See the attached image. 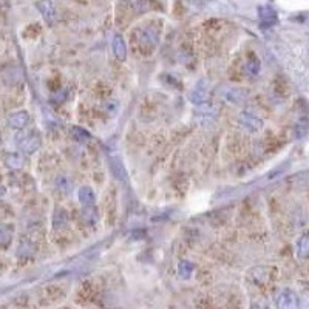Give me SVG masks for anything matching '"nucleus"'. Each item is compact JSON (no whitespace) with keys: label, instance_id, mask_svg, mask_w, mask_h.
Wrapping results in <instances>:
<instances>
[{"label":"nucleus","instance_id":"obj_1","mask_svg":"<svg viewBox=\"0 0 309 309\" xmlns=\"http://www.w3.org/2000/svg\"><path fill=\"white\" fill-rule=\"evenodd\" d=\"M16 142H17V147L24 153L31 155L40 147V142H42V139H40V136L36 132H28V133H20L16 138Z\"/></svg>","mask_w":309,"mask_h":309},{"label":"nucleus","instance_id":"obj_2","mask_svg":"<svg viewBox=\"0 0 309 309\" xmlns=\"http://www.w3.org/2000/svg\"><path fill=\"white\" fill-rule=\"evenodd\" d=\"M139 40L144 48H147L149 51L155 50L159 44V28L153 24L144 27L139 33Z\"/></svg>","mask_w":309,"mask_h":309},{"label":"nucleus","instance_id":"obj_3","mask_svg":"<svg viewBox=\"0 0 309 309\" xmlns=\"http://www.w3.org/2000/svg\"><path fill=\"white\" fill-rule=\"evenodd\" d=\"M278 309H300V300L297 294L291 289H283L277 295Z\"/></svg>","mask_w":309,"mask_h":309},{"label":"nucleus","instance_id":"obj_4","mask_svg":"<svg viewBox=\"0 0 309 309\" xmlns=\"http://www.w3.org/2000/svg\"><path fill=\"white\" fill-rule=\"evenodd\" d=\"M240 124L241 126L247 130V132H251V133H257L263 129V122L261 119L254 115L252 112H241L240 113Z\"/></svg>","mask_w":309,"mask_h":309},{"label":"nucleus","instance_id":"obj_5","mask_svg":"<svg viewBox=\"0 0 309 309\" xmlns=\"http://www.w3.org/2000/svg\"><path fill=\"white\" fill-rule=\"evenodd\" d=\"M39 13L42 14V17L45 19L47 24H54L56 20V10H54V5L51 0H39L36 4Z\"/></svg>","mask_w":309,"mask_h":309},{"label":"nucleus","instance_id":"obj_6","mask_svg":"<svg viewBox=\"0 0 309 309\" xmlns=\"http://www.w3.org/2000/svg\"><path fill=\"white\" fill-rule=\"evenodd\" d=\"M258 19L263 27H271L277 22V13L272 7L261 5L258 7Z\"/></svg>","mask_w":309,"mask_h":309},{"label":"nucleus","instance_id":"obj_7","mask_svg":"<svg viewBox=\"0 0 309 309\" xmlns=\"http://www.w3.org/2000/svg\"><path fill=\"white\" fill-rule=\"evenodd\" d=\"M10 126L16 130H24L30 124V115L27 112H16L8 118Z\"/></svg>","mask_w":309,"mask_h":309},{"label":"nucleus","instance_id":"obj_8","mask_svg":"<svg viewBox=\"0 0 309 309\" xmlns=\"http://www.w3.org/2000/svg\"><path fill=\"white\" fill-rule=\"evenodd\" d=\"M190 100L193 102L195 106H199V104H204L205 99H208V85H205V82L201 80L198 84L193 87V90L190 91Z\"/></svg>","mask_w":309,"mask_h":309},{"label":"nucleus","instance_id":"obj_9","mask_svg":"<svg viewBox=\"0 0 309 309\" xmlns=\"http://www.w3.org/2000/svg\"><path fill=\"white\" fill-rule=\"evenodd\" d=\"M77 198L84 208H93L94 205V192L91 187H88V185H82L77 190Z\"/></svg>","mask_w":309,"mask_h":309},{"label":"nucleus","instance_id":"obj_10","mask_svg":"<svg viewBox=\"0 0 309 309\" xmlns=\"http://www.w3.org/2000/svg\"><path fill=\"white\" fill-rule=\"evenodd\" d=\"M113 53L118 60H126L127 59V44L121 34H116L113 37Z\"/></svg>","mask_w":309,"mask_h":309},{"label":"nucleus","instance_id":"obj_11","mask_svg":"<svg viewBox=\"0 0 309 309\" xmlns=\"http://www.w3.org/2000/svg\"><path fill=\"white\" fill-rule=\"evenodd\" d=\"M221 97L224 99V100H228L229 104H240V102L243 100V97H244V94H243V91L241 90H238V88H231V87H224L223 90H221Z\"/></svg>","mask_w":309,"mask_h":309},{"label":"nucleus","instance_id":"obj_12","mask_svg":"<svg viewBox=\"0 0 309 309\" xmlns=\"http://www.w3.org/2000/svg\"><path fill=\"white\" fill-rule=\"evenodd\" d=\"M67 223H68V215H67L65 209L57 208V209L54 211V215H53V228H54L56 231H59V229H62V228H65Z\"/></svg>","mask_w":309,"mask_h":309},{"label":"nucleus","instance_id":"obj_13","mask_svg":"<svg viewBox=\"0 0 309 309\" xmlns=\"http://www.w3.org/2000/svg\"><path fill=\"white\" fill-rule=\"evenodd\" d=\"M260 70H261V62H260L258 57L252 56V57L247 59L246 65H244V71H246L247 76H252V77H254V76H257V74L260 73Z\"/></svg>","mask_w":309,"mask_h":309},{"label":"nucleus","instance_id":"obj_14","mask_svg":"<svg viewBox=\"0 0 309 309\" xmlns=\"http://www.w3.org/2000/svg\"><path fill=\"white\" fill-rule=\"evenodd\" d=\"M34 252H36V244L31 243V241H28V240H24L22 243H20L19 249H17V255H19L20 258L31 257V255H34Z\"/></svg>","mask_w":309,"mask_h":309},{"label":"nucleus","instance_id":"obj_15","mask_svg":"<svg viewBox=\"0 0 309 309\" xmlns=\"http://www.w3.org/2000/svg\"><path fill=\"white\" fill-rule=\"evenodd\" d=\"M193 269H195V266H193V263H190L189 260H181L179 264H178V274H179V277L184 278V280L190 278Z\"/></svg>","mask_w":309,"mask_h":309},{"label":"nucleus","instance_id":"obj_16","mask_svg":"<svg viewBox=\"0 0 309 309\" xmlns=\"http://www.w3.org/2000/svg\"><path fill=\"white\" fill-rule=\"evenodd\" d=\"M295 249H297V255L300 258H306L307 257V254H309V237L307 235H301L297 240Z\"/></svg>","mask_w":309,"mask_h":309},{"label":"nucleus","instance_id":"obj_17","mask_svg":"<svg viewBox=\"0 0 309 309\" xmlns=\"http://www.w3.org/2000/svg\"><path fill=\"white\" fill-rule=\"evenodd\" d=\"M54 184H56L57 190L62 192V193H68V192L71 190V181H70L67 176H64V175H59V176L56 178Z\"/></svg>","mask_w":309,"mask_h":309},{"label":"nucleus","instance_id":"obj_18","mask_svg":"<svg viewBox=\"0 0 309 309\" xmlns=\"http://www.w3.org/2000/svg\"><path fill=\"white\" fill-rule=\"evenodd\" d=\"M5 162H7V166L10 167V169H22V166H24V158L22 156H19V155H16V153H13V155H7V158H5Z\"/></svg>","mask_w":309,"mask_h":309},{"label":"nucleus","instance_id":"obj_19","mask_svg":"<svg viewBox=\"0 0 309 309\" xmlns=\"http://www.w3.org/2000/svg\"><path fill=\"white\" fill-rule=\"evenodd\" d=\"M71 135H73V138H74L76 141H79V142H87V141L91 139V135H90L87 130L80 129V127H73V129H71Z\"/></svg>","mask_w":309,"mask_h":309},{"label":"nucleus","instance_id":"obj_20","mask_svg":"<svg viewBox=\"0 0 309 309\" xmlns=\"http://www.w3.org/2000/svg\"><path fill=\"white\" fill-rule=\"evenodd\" d=\"M11 229L8 226H0V246H8L11 241Z\"/></svg>","mask_w":309,"mask_h":309},{"label":"nucleus","instance_id":"obj_21","mask_svg":"<svg viewBox=\"0 0 309 309\" xmlns=\"http://www.w3.org/2000/svg\"><path fill=\"white\" fill-rule=\"evenodd\" d=\"M68 91L67 90H60V91H57L54 96H53V99L54 100H57V102H62V100H65L67 97H68V94H67Z\"/></svg>","mask_w":309,"mask_h":309},{"label":"nucleus","instance_id":"obj_22","mask_svg":"<svg viewBox=\"0 0 309 309\" xmlns=\"http://www.w3.org/2000/svg\"><path fill=\"white\" fill-rule=\"evenodd\" d=\"M5 196V187L4 185H0V199H2Z\"/></svg>","mask_w":309,"mask_h":309},{"label":"nucleus","instance_id":"obj_23","mask_svg":"<svg viewBox=\"0 0 309 309\" xmlns=\"http://www.w3.org/2000/svg\"><path fill=\"white\" fill-rule=\"evenodd\" d=\"M126 2H132V0H126Z\"/></svg>","mask_w":309,"mask_h":309},{"label":"nucleus","instance_id":"obj_24","mask_svg":"<svg viewBox=\"0 0 309 309\" xmlns=\"http://www.w3.org/2000/svg\"><path fill=\"white\" fill-rule=\"evenodd\" d=\"M0 142H2V139H0Z\"/></svg>","mask_w":309,"mask_h":309}]
</instances>
